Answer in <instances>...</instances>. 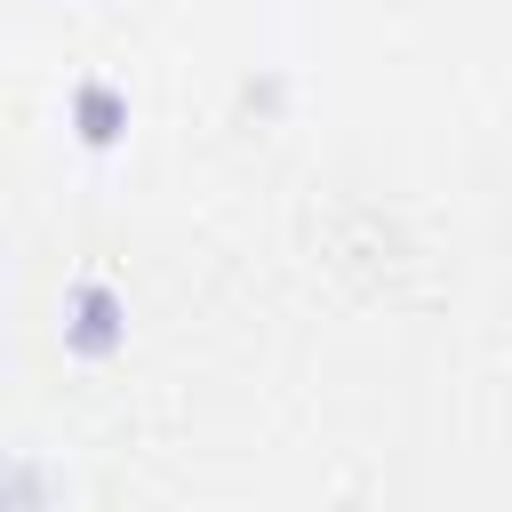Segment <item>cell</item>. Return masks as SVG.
<instances>
[{"label":"cell","mask_w":512,"mask_h":512,"mask_svg":"<svg viewBox=\"0 0 512 512\" xmlns=\"http://www.w3.org/2000/svg\"><path fill=\"white\" fill-rule=\"evenodd\" d=\"M80 112H88V136L104 144V136H112V96H96V88H88V96H80Z\"/></svg>","instance_id":"obj_1"}]
</instances>
